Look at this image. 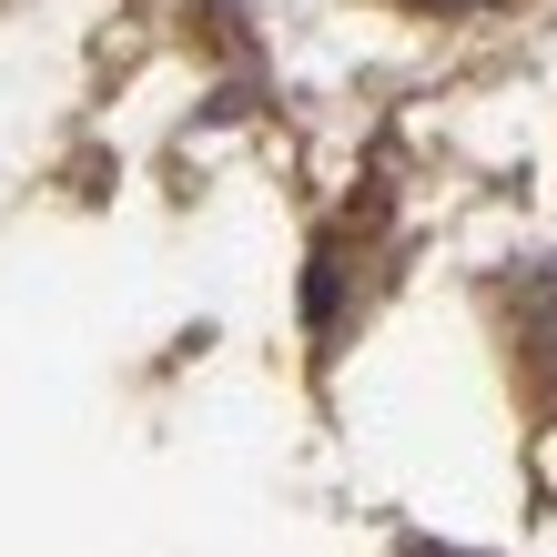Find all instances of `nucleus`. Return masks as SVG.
<instances>
[{"label":"nucleus","mask_w":557,"mask_h":557,"mask_svg":"<svg viewBox=\"0 0 557 557\" xmlns=\"http://www.w3.org/2000/svg\"><path fill=\"white\" fill-rule=\"evenodd\" d=\"M416 11H486V0H416Z\"/></svg>","instance_id":"f03ea898"},{"label":"nucleus","mask_w":557,"mask_h":557,"mask_svg":"<svg viewBox=\"0 0 557 557\" xmlns=\"http://www.w3.org/2000/svg\"><path fill=\"white\" fill-rule=\"evenodd\" d=\"M406 557H467V547H436V537H425V547H406Z\"/></svg>","instance_id":"7ed1b4c3"},{"label":"nucleus","mask_w":557,"mask_h":557,"mask_svg":"<svg viewBox=\"0 0 557 557\" xmlns=\"http://www.w3.org/2000/svg\"><path fill=\"white\" fill-rule=\"evenodd\" d=\"M507 355H517V385H528V406L557 416V253L507 284Z\"/></svg>","instance_id":"f257e3e1"}]
</instances>
